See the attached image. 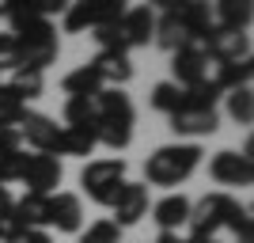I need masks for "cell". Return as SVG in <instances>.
Returning <instances> with one entry per match:
<instances>
[{
  "label": "cell",
  "instance_id": "cell-14",
  "mask_svg": "<svg viewBox=\"0 0 254 243\" xmlns=\"http://www.w3.org/2000/svg\"><path fill=\"white\" fill-rule=\"evenodd\" d=\"M175 15H179V23L186 27V34H190V42H193V46H201L205 38L216 31V23H212V8H209V4H201V0L175 4Z\"/></svg>",
  "mask_w": 254,
  "mask_h": 243
},
{
  "label": "cell",
  "instance_id": "cell-18",
  "mask_svg": "<svg viewBox=\"0 0 254 243\" xmlns=\"http://www.w3.org/2000/svg\"><path fill=\"white\" fill-rule=\"evenodd\" d=\"M50 224L57 232H80L84 228V205L76 194H50Z\"/></svg>",
  "mask_w": 254,
  "mask_h": 243
},
{
  "label": "cell",
  "instance_id": "cell-36",
  "mask_svg": "<svg viewBox=\"0 0 254 243\" xmlns=\"http://www.w3.org/2000/svg\"><path fill=\"white\" fill-rule=\"evenodd\" d=\"M239 243H254V236H247V240H239Z\"/></svg>",
  "mask_w": 254,
  "mask_h": 243
},
{
  "label": "cell",
  "instance_id": "cell-2",
  "mask_svg": "<svg viewBox=\"0 0 254 243\" xmlns=\"http://www.w3.org/2000/svg\"><path fill=\"white\" fill-rule=\"evenodd\" d=\"M11 42L19 53V69L46 73V65L57 61V27L50 19H31L11 31Z\"/></svg>",
  "mask_w": 254,
  "mask_h": 243
},
{
  "label": "cell",
  "instance_id": "cell-7",
  "mask_svg": "<svg viewBox=\"0 0 254 243\" xmlns=\"http://www.w3.org/2000/svg\"><path fill=\"white\" fill-rule=\"evenodd\" d=\"M209 65H228V61H247L251 57V34L239 31H212L201 42Z\"/></svg>",
  "mask_w": 254,
  "mask_h": 243
},
{
  "label": "cell",
  "instance_id": "cell-26",
  "mask_svg": "<svg viewBox=\"0 0 254 243\" xmlns=\"http://www.w3.org/2000/svg\"><path fill=\"white\" fill-rule=\"evenodd\" d=\"M42 84H46L42 73H31V69H15V73H11V80H8V87L23 99V103H31V99L42 95Z\"/></svg>",
  "mask_w": 254,
  "mask_h": 243
},
{
  "label": "cell",
  "instance_id": "cell-25",
  "mask_svg": "<svg viewBox=\"0 0 254 243\" xmlns=\"http://www.w3.org/2000/svg\"><path fill=\"white\" fill-rule=\"evenodd\" d=\"M152 106H156V110H163V114H175V110H182V106H186V91H182L179 84L163 80V84L152 87Z\"/></svg>",
  "mask_w": 254,
  "mask_h": 243
},
{
  "label": "cell",
  "instance_id": "cell-6",
  "mask_svg": "<svg viewBox=\"0 0 254 243\" xmlns=\"http://www.w3.org/2000/svg\"><path fill=\"white\" fill-rule=\"evenodd\" d=\"M209 175L220 186H251L254 182V160H247L243 152H232V148H224L216 156L209 160Z\"/></svg>",
  "mask_w": 254,
  "mask_h": 243
},
{
  "label": "cell",
  "instance_id": "cell-31",
  "mask_svg": "<svg viewBox=\"0 0 254 243\" xmlns=\"http://www.w3.org/2000/svg\"><path fill=\"white\" fill-rule=\"evenodd\" d=\"M228 228H232V232L239 236V240H247V236H254V221H251V209L235 201V205H232V213H228Z\"/></svg>",
  "mask_w": 254,
  "mask_h": 243
},
{
  "label": "cell",
  "instance_id": "cell-15",
  "mask_svg": "<svg viewBox=\"0 0 254 243\" xmlns=\"http://www.w3.org/2000/svg\"><path fill=\"white\" fill-rule=\"evenodd\" d=\"M91 69L99 73V80H103V87H122L133 80V61H129V53H114V50H99L95 57H91Z\"/></svg>",
  "mask_w": 254,
  "mask_h": 243
},
{
  "label": "cell",
  "instance_id": "cell-30",
  "mask_svg": "<svg viewBox=\"0 0 254 243\" xmlns=\"http://www.w3.org/2000/svg\"><path fill=\"white\" fill-rule=\"evenodd\" d=\"M80 243H122V228L114 221H95L87 224V232H80Z\"/></svg>",
  "mask_w": 254,
  "mask_h": 243
},
{
  "label": "cell",
  "instance_id": "cell-1",
  "mask_svg": "<svg viewBox=\"0 0 254 243\" xmlns=\"http://www.w3.org/2000/svg\"><path fill=\"white\" fill-rule=\"evenodd\" d=\"M201 156L205 152L197 145H163L144 160V179L152 186H179L197 171Z\"/></svg>",
  "mask_w": 254,
  "mask_h": 243
},
{
  "label": "cell",
  "instance_id": "cell-11",
  "mask_svg": "<svg viewBox=\"0 0 254 243\" xmlns=\"http://www.w3.org/2000/svg\"><path fill=\"white\" fill-rule=\"evenodd\" d=\"M57 122L46 114H31L27 110V118L19 122V141H27V145L34 148V152H46V156H53L57 152Z\"/></svg>",
  "mask_w": 254,
  "mask_h": 243
},
{
  "label": "cell",
  "instance_id": "cell-3",
  "mask_svg": "<svg viewBox=\"0 0 254 243\" xmlns=\"http://www.w3.org/2000/svg\"><path fill=\"white\" fill-rule=\"evenodd\" d=\"M80 186L87 190V198L95 205H114L122 186H126V160L110 156V160H91L84 171H80Z\"/></svg>",
  "mask_w": 254,
  "mask_h": 243
},
{
  "label": "cell",
  "instance_id": "cell-23",
  "mask_svg": "<svg viewBox=\"0 0 254 243\" xmlns=\"http://www.w3.org/2000/svg\"><path fill=\"white\" fill-rule=\"evenodd\" d=\"M23 118H27V103H23L8 84H0V126L4 129H19Z\"/></svg>",
  "mask_w": 254,
  "mask_h": 243
},
{
  "label": "cell",
  "instance_id": "cell-12",
  "mask_svg": "<svg viewBox=\"0 0 254 243\" xmlns=\"http://www.w3.org/2000/svg\"><path fill=\"white\" fill-rule=\"evenodd\" d=\"M159 4H163V15H159L156 27H152L156 46H159V50H167V53H179V50H186V46H193L190 34H186V27H182L179 15H175V4H171V0H159Z\"/></svg>",
  "mask_w": 254,
  "mask_h": 243
},
{
  "label": "cell",
  "instance_id": "cell-21",
  "mask_svg": "<svg viewBox=\"0 0 254 243\" xmlns=\"http://www.w3.org/2000/svg\"><path fill=\"white\" fill-rule=\"evenodd\" d=\"M91 152H95V133H91V129L61 126V133H57V152H53V156H91Z\"/></svg>",
  "mask_w": 254,
  "mask_h": 243
},
{
  "label": "cell",
  "instance_id": "cell-4",
  "mask_svg": "<svg viewBox=\"0 0 254 243\" xmlns=\"http://www.w3.org/2000/svg\"><path fill=\"white\" fill-rule=\"evenodd\" d=\"M232 205H235V198H232V194H224V190L205 194L201 201H193V205H190V221H186V224H190V236H197V240H212L216 228L228 224Z\"/></svg>",
  "mask_w": 254,
  "mask_h": 243
},
{
  "label": "cell",
  "instance_id": "cell-13",
  "mask_svg": "<svg viewBox=\"0 0 254 243\" xmlns=\"http://www.w3.org/2000/svg\"><path fill=\"white\" fill-rule=\"evenodd\" d=\"M95 122H118V126H133L137 110L129 103V95L122 87H103L95 95Z\"/></svg>",
  "mask_w": 254,
  "mask_h": 243
},
{
  "label": "cell",
  "instance_id": "cell-29",
  "mask_svg": "<svg viewBox=\"0 0 254 243\" xmlns=\"http://www.w3.org/2000/svg\"><path fill=\"white\" fill-rule=\"evenodd\" d=\"M220 95H224V91L212 84V76H209V80H201V84L186 87V106H197V110H216V99H220Z\"/></svg>",
  "mask_w": 254,
  "mask_h": 243
},
{
  "label": "cell",
  "instance_id": "cell-16",
  "mask_svg": "<svg viewBox=\"0 0 254 243\" xmlns=\"http://www.w3.org/2000/svg\"><path fill=\"white\" fill-rule=\"evenodd\" d=\"M171 129L182 133V137H205V133L220 129V114L216 110H197V106H182V110L171 114Z\"/></svg>",
  "mask_w": 254,
  "mask_h": 243
},
{
  "label": "cell",
  "instance_id": "cell-9",
  "mask_svg": "<svg viewBox=\"0 0 254 243\" xmlns=\"http://www.w3.org/2000/svg\"><path fill=\"white\" fill-rule=\"evenodd\" d=\"M23 182L31 186L27 194H46V198H50V194L61 186V160H57V156H46V152H34V156L27 160Z\"/></svg>",
  "mask_w": 254,
  "mask_h": 243
},
{
  "label": "cell",
  "instance_id": "cell-17",
  "mask_svg": "<svg viewBox=\"0 0 254 243\" xmlns=\"http://www.w3.org/2000/svg\"><path fill=\"white\" fill-rule=\"evenodd\" d=\"M190 205L193 201L186 194H167L152 205V221L159 224V232H179L182 224L190 221Z\"/></svg>",
  "mask_w": 254,
  "mask_h": 243
},
{
  "label": "cell",
  "instance_id": "cell-34",
  "mask_svg": "<svg viewBox=\"0 0 254 243\" xmlns=\"http://www.w3.org/2000/svg\"><path fill=\"white\" fill-rule=\"evenodd\" d=\"M156 243H186V240H182L179 232H159V236H156Z\"/></svg>",
  "mask_w": 254,
  "mask_h": 243
},
{
  "label": "cell",
  "instance_id": "cell-20",
  "mask_svg": "<svg viewBox=\"0 0 254 243\" xmlns=\"http://www.w3.org/2000/svg\"><path fill=\"white\" fill-rule=\"evenodd\" d=\"M251 76H254V57H247V61L216 65V76H212V84L220 87V91H235V87H251Z\"/></svg>",
  "mask_w": 254,
  "mask_h": 243
},
{
  "label": "cell",
  "instance_id": "cell-19",
  "mask_svg": "<svg viewBox=\"0 0 254 243\" xmlns=\"http://www.w3.org/2000/svg\"><path fill=\"white\" fill-rule=\"evenodd\" d=\"M212 23H216V31L247 34V27H251V4H247V0H220V4L212 8Z\"/></svg>",
  "mask_w": 254,
  "mask_h": 243
},
{
  "label": "cell",
  "instance_id": "cell-28",
  "mask_svg": "<svg viewBox=\"0 0 254 243\" xmlns=\"http://www.w3.org/2000/svg\"><path fill=\"white\" fill-rule=\"evenodd\" d=\"M27 152L23 148H11V152H0V186L8 182H23V171H27Z\"/></svg>",
  "mask_w": 254,
  "mask_h": 243
},
{
  "label": "cell",
  "instance_id": "cell-10",
  "mask_svg": "<svg viewBox=\"0 0 254 243\" xmlns=\"http://www.w3.org/2000/svg\"><path fill=\"white\" fill-rule=\"evenodd\" d=\"M110 209H114L118 228H129V224L144 221V217H148V186H144V182H126Z\"/></svg>",
  "mask_w": 254,
  "mask_h": 243
},
{
  "label": "cell",
  "instance_id": "cell-27",
  "mask_svg": "<svg viewBox=\"0 0 254 243\" xmlns=\"http://www.w3.org/2000/svg\"><path fill=\"white\" fill-rule=\"evenodd\" d=\"M228 114H232L239 126H251V122H254V91H251V87H235V91H228Z\"/></svg>",
  "mask_w": 254,
  "mask_h": 243
},
{
  "label": "cell",
  "instance_id": "cell-24",
  "mask_svg": "<svg viewBox=\"0 0 254 243\" xmlns=\"http://www.w3.org/2000/svg\"><path fill=\"white\" fill-rule=\"evenodd\" d=\"M64 122L72 129H91L95 133V99H68L64 103Z\"/></svg>",
  "mask_w": 254,
  "mask_h": 243
},
{
  "label": "cell",
  "instance_id": "cell-32",
  "mask_svg": "<svg viewBox=\"0 0 254 243\" xmlns=\"http://www.w3.org/2000/svg\"><path fill=\"white\" fill-rule=\"evenodd\" d=\"M11 148H19V129L0 126V152H11Z\"/></svg>",
  "mask_w": 254,
  "mask_h": 243
},
{
  "label": "cell",
  "instance_id": "cell-8",
  "mask_svg": "<svg viewBox=\"0 0 254 243\" xmlns=\"http://www.w3.org/2000/svg\"><path fill=\"white\" fill-rule=\"evenodd\" d=\"M171 73H175L171 84H179L182 91H186V87L209 80V57H205L201 46H186V50L171 53Z\"/></svg>",
  "mask_w": 254,
  "mask_h": 243
},
{
  "label": "cell",
  "instance_id": "cell-35",
  "mask_svg": "<svg viewBox=\"0 0 254 243\" xmlns=\"http://www.w3.org/2000/svg\"><path fill=\"white\" fill-rule=\"evenodd\" d=\"M186 243H220V240H216V236H212V240H197V236H190Z\"/></svg>",
  "mask_w": 254,
  "mask_h": 243
},
{
  "label": "cell",
  "instance_id": "cell-22",
  "mask_svg": "<svg viewBox=\"0 0 254 243\" xmlns=\"http://www.w3.org/2000/svg\"><path fill=\"white\" fill-rule=\"evenodd\" d=\"M61 87L64 91H68V99H95L99 91H103V80H99V73L95 69H91V65H80V69H76V73H68L61 80Z\"/></svg>",
  "mask_w": 254,
  "mask_h": 243
},
{
  "label": "cell",
  "instance_id": "cell-33",
  "mask_svg": "<svg viewBox=\"0 0 254 243\" xmlns=\"http://www.w3.org/2000/svg\"><path fill=\"white\" fill-rule=\"evenodd\" d=\"M11 209V194H8V186H0V217Z\"/></svg>",
  "mask_w": 254,
  "mask_h": 243
},
{
  "label": "cell",
  "instance_id": "cell-5",
  "mask_svg": "<svg viewBox=\"0 0 254 243\" xmlns=\"http://www.w3.org/2000/svg\"><path fill=\"white\" fill-rule=\"evenodd\" d=\"M122 11H126L122 0H76V4L64 8V31L76 34V31H87V27L99 31L106 23L122 19Z\"/></svg>",
  "mask_w": 254,
  "mask_h": 243
}]
</instances>
